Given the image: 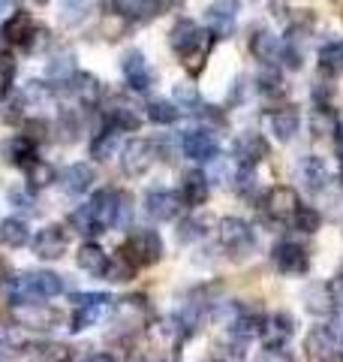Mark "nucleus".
I'll return each instance as SVG.
<instances>
[{
    "instance_id": "obj_15",
    "label": "nucleus",
    "mask_w": 343,
    "mask_h": 362,
    "mask_svg": "<svg viewBox=\"0 0 343 362\" xmlns=\"http://www.w3.org/2000/svg\"><path fill=\"white\" fill-rule=\"evenodd\" d=\"M121 70H124V78H127V85L133 90H148V88L154 85V70L148 66L145 54L139 49H130L127 54H124Z\"/></svg>"
},
{
    "instance_id": "obj_34",
    "label": "nucleus",
    "mask_w": 343,
    "mask_h": 362,
    "mask_svg": "<svg viewBox=\"0 0 343 362\" xmlns=\"http://www.w3.org/2000/svg\"><path fill=\"white\" fill-rule=\"evenodd\" d=\"M118 139H121V133L114 127H106L102 133H97L94 142H90V157H97V160H109V157L118 151Z\"/></svg>"
},
{
    "instance_id": "obj_11",
    "label": "nucleus",
    "mask_w": 343,
    "mask_h": 362,
    "mask_svg": "<svg viewBox=\"0 0 343 362\" xmlns=\"http://www.w3.org/2000/svg\"><path fill=\"white\" fill-rule=\"evenodd\" d=\"M181 211V197L175 190H166V187H151L145 194V214L157 223H166V221H175Z\"/></svg>"
},
{
    "instance_id": "obj_20",
    "label": "nucleus",
    "mask_w": 343,
    "mask_h": 362,
    "mask_svg": "<svg viewBox=\"0 0 343 362\" xmlns=\"http://www.w3.org/2000/svg\"><path fill=\"white\" fill-rule=\"evenodd\" d=\"M0 154H4L6 163H16V166L25 169L28 163L37 160V145H33L30 136L18 133V136H13V139H6L4 145H0Z\"/></svg>"
},
{
    "instance_id": "obj_4",
    "label": "nucleus",
    "mask_w": 343,
    "mask_h": 362,
    "mask_svg": "<svg viewBox=\"0 0 343 362\" xmlns=\"http://www.w3.org/2000/svg\"><path fill=\"white\" fill-rule=\"evenodd\" d=\"M220 245L223 251L232 257V259H244L253 254L256 247V235H253V226L241 218H226L220 221Z\"/></svg>"
},
{
    "instance_id": "obj_10",
    "label": "nucleus",
    "mask_w": 343,
    "mask_h": 362,
    "mask_svg": "<svg viewBox=\"0 0 343 362\" xmlns=\"http://www.w3.org/2000/svg\"><path fill=\"white\" fill-rule=\"evenodd\" d=\"M235 25H238V4L235 0H214V4L205 9V28H208L217 40L232 37Z\"/></svg>"
},
{
    "instance_id": "obj_41",
    "label": "nucleus",
    "mask_w": 343,
    "mask_h": 362,
    "mask_svg": "<svg viewBox=\"0 0 343 362\" xmlns=\"http://www.w3.org/2000/svg\"><path fill=\"white\" fill-rule=\"evenodd\" d=\"M70 226L76 233H82V235H97L100 233V226L94 221V211H90V206L85 202V206H78L73 214H70Z\"/></svg>"
},
{
    "instance_id": "obj_49",
    "label": "nucleus",
    "mask_w": 343,
    "mask_h": 362,
    "mask_svg": "<svg viewBox=\"0 0 343 362\" xmlns=\"http://www.w3.org/2000/svg\"><path fill=\"white\" fill-rule=\"evenodd\" d=\"M40 350V354H33V356H37L40 362H49V359H54V362H61L66 354H64V350L66 347H57V344H42V347H37Z\"/></svg>"
},
{
    "instance_id": "obj_3",
    "label": "nucleus",
    "mask_w": 343,
    "mask_h": 362,
    "mask_svg": "<svg viewBox=\"0 0 343 362\" xmlns=\"http://www.w3.org/2000/svg\"><path fill=\"white\" fill-rule=\"evenodd\" d=\"M112 308V299L106 293H76L73 296V320H70V329L73 332H82L97 326L102 317L109 314Z\"/></svg>"
},
{
    "instance_id": "obj_25",
    "label": "nucleus",
    "mask_w": 343,
    "mask_h": 362,
    "mask_svg": "<svg viewBox=\"0 0 343 362\" xmlns=\"http://www.w3.org/2000/svg\"><path fill=\"white\" fill-rule=\"evenodd\" d=\"M304 308L316 314V317H325V314H335V287L328 284H311L304 290Z\"/></svg>"
},
{
    "instance_id": "obj_26",
    "label": "nucleus",
    "mask_w": 343,
    "mask_h": 362,
    "mask_svg": "<svg viewBox=\"0 0 343 362\" xmlns=\"http://www.w3.org/2000/svg\"><path fill=\"white\" fill-rule=\"evenodd\" d=\"M181 202H187V206H202L205 199H208V175L199 173V169H193V173L184 175V181H181Z\"/></svg>"
},
{
    "instance_id": "obj_38",
    "label": "nucleus",
    "mask_w": 343,
    "mask_h": 362,
    "mask_svg": "<svg viewBox=\"0 0 343 362\" xmlns=\"http://www.w3.org/2000/svg\"><path fill=\"white\" fill-rule=\"evenodd\" d=\"M178 106L169 103V100H154L151 106H148V118H151L154 124H160V127H169V124L178 121Z\"/></svg>"
},
{
    "instance_id": "obj_37",
    "label": "nucleus",
    "mask_w": 343,
    "mask_h": 362,
    "mask_svg": "<svg viewBox=\"0 0 343 362\" xmlns=\"http://www.w3.org/2000/svg\"><path fill=\"white\" fill-rule=\"evenodd\" d=\"M172 100H175V106L181 112H196L199 109V90L190 82H178L175 88H172Z\"/></svg>"
},
{
    "instance_id": "obj_29",
    "label": "nucleus",
    "mask_w": 343,
    "mask_h": 362,
    "mask_svg": "<svg viewBox=\"0 0 343 362\" xmlns=\"http://www.w3.org/2000/svg\"><path fill=\"white\" fill-rule=\"evenodd\" d=\"M30 242V230L25 218H6L0 221V245L4 247H25Z\"/></svg>"
},
{
    "instance_id": "obj_52",
    "label": "nucleus",
    "mask_w": 343,
    "mask_h": 362,
    "mask_svg": "<svg viewBox=\"0 0 343 362\" xmlns=\"http://www.w3.org/2000/svg\"><path fill=\"white\" fill-rule=\"evenodd\" d=\"M85 362H114V356H109V354H90Z\"/></svg>"
},
{
    "instance_id": "obj_8",
    "label": "nucleus",
    "mask_w": 343,
    "mask_h": 362,
    "mask_svg": "<svg viewBox=\"0 0 343 362\" xmlns=\"http://www.w3.org/2000/svg\"><path fill=\"white\" fill-rule=\"evenodd\" d=\"M340 338L337 332L331 329V326H313L311 332H307L304 338V350H307V356H311L313 362H331V359H337L340 356Z\"/></svg>"
},
{
    "instance_id": "obj_40",
    "label": "nucleus",
    "mask_w": 343,
    "mask_h": 362,
    "mask_svg": "<svg viewBox=\"0 0 343 362\" xmlns=\"http://www.w3.org/2000/svg\"><path fill=\"white\" fill-rule=\"evenodd\" d=\"M205 235H208V221H202V218H187L178 226V242L181 245L199 242V239H205Z\"/></svg>"
},
{
    "instance_id": "obj_14",
    "label": "nucleus",
    "mask_w": 343,
    "mask_h": 362,
    "mask_svg": "<svg viewBox=\"0 0 343 362\" xmlns=\"http://www.w3.org/2000/svg\"><path fill=\"white\" fill-rule=\"evenodd\" d=\"M265 154H268V145H265V139H262L259 133H238L235 136L232 157L244 169H253L259 160H265Z\"/></svg>"
},
{
    "instance_id": "obj_6",
    "label": "nucleus",
    "mask_w": 343,
    "mask_h": 362,
    "mask_svg": "<svg viewBox=\"0 0 343 362\" xmlns=\"http://www.w3.org/2000/svg\"><path fill=\"white\" fill-rule=\"evenodd\" d=\"M271 263L274 269L280 272L286 278H299V275H307V269H311V254L304 251L299 242H277L271 251Z\"/></svg>"
},
{
    "instance_id": "obj_56",
    "label": "nucleus",
    "mask_w": 343,
    "mask_h": 362,
    "mask_svg": "<svg viewBox=\"0 0 343 362\" xmlns=\"http://www.w3.org/2000/svg\"><path fill=\"white\" fill-rule=\"evenodd\" d=\"M337 359H340V362H343V347H340V356H337Z\"/></svg>"
},
{
    "instance_id": "obj_17",
    "label": "nucleus",
    "mask_w": 343,
    "mask_h": 362,
    "mask_svg": "<svg viewBox=\"0 0 343 362\" xmlns=\"http://www.w3.org/2000/svg\"><path fill=\"white\" fill-rule=\"evenodd\" d=\"M106 118H109V127H114L118 133H136L142 127V115L136 112L124 97H114L109 109H106Z\"/></svg>"
},
{
    "instance_id": "obj_18",
    "label": "nucleus",
    "mask_w": 343,
    "mask_h": 362,
    "mask_svg": "<svg viewBox=\"0 0 343 362\" xmlns=\"http://www.w3.org/2000/svg\"><path fill=\"white\" fill-rule=\"evenodd\" d=\"M259 335H262V344H265L268 350L286 347V341L292 338V317H289V314L268 317V320H262Z\"/></svg>"
},
{
    "instance_id": "obj_13",
    "label": "nucleus",
    "mask_w": 343,
    "mask_h": 362,
    "mask_svg": "<svg viewBox=\"0 0 343 362\" xmlns=\"http://www.w3.org/2000/svg\"><path fill=\"white\" fill-rule=\"evenodd\" d=\"M66 233L61 230V226H42V230L37 233V239L30 242L33 247V254H37L40 259H45V263H52V259H61L64 251H66Z\"/></svg>"
},
{
    "instance_id": "obj_28",
    "label": "nucleus",
    "mask_w": 343,
    "mask_h": 362,
    "mask_svg": "<svg viewBox=\"0 0 343 362\" xmlns=\"http://www.w3.org/2000/svg\"><path fill=\"white\" fill-rule=\"evenodd\" d=\"M70 90H73V97L78 100V103H85V106H94L100 100V94H102L97 76H90V73H73Z\"/></svg>"
},
{
    "instance_id": "obj_43",
    "label": "nucleus",
    "mask_w": 343,
    "mask_h": 362,
    "mask_svg": "<svg viewBox=\"0 0 343 362\" xmlns=\"http://www.w3.org/2000/svg\"><path fill=\"white\" fill-rule=\"evenodd\" d=\"M337 121H335V112H331L328 106H316L311 112V130L313 136H325V133H335Z\"/></svg>"
},
{
    "instance_id": "obj_51",
    "label": "nucleus",
    "mask_w": 343,
    "mask_h": 362,
    "mask_svg": "<svg viewBox=\"0 0 343 362\" xmlns=\"http://www.w3.org/2000/svg\"><path fill=\"white\" fill-rule=\"evenodd\" d=\"M154 4H157V9H175L184 4V0H154Z\"/></svg>"
},
{
    "instance_id": "obj_50",
    "label": "nucleus",
    "mask_w": 343,
    "mask_h": 362,
    "mask_svg": "<svg viewBox=\"0 0 343 362\" xmlns=\"http://www.w3.org/2000/svg\"><path fill=\"white\" fill-rule=\"evenodd\" d=\"M45 45H49V33H45L42 28H37V33L30 37V42L25 45V49H28V52H42Z\"/></svg>"
},
{
    "instance_id": "obj_27",
    "label": "nucleus",
    "mask_w": 343,
    "mask_h": 362,
    "mask_svg": "<svg viewBox=\"0 0 343 362\" xmlns=\"http://www.w3.org/2000/svg\"><path fill=\"white\" fill-rule=\"evenodd\" d=\"M250 52H253L256 61H262L265 66H271L274 61L280 58V40L274 37L271 30L262 28V30H256L253 37H250Z\"/></svg>"
},
{
    "instance_id": "obj_19",
    "label": "nucleus",
    "mask_w": 343,
    "mask_h": 362,
    "mask_svg": "<svg viewBox=\"0 0 343 362\" xmlns=\"http://www.w3.org/2000/svg\"><path fill=\"white\" fill-rule=\"evenodd\" d=\"M94 166L88 163H70L61 173V187L66 190L70 197H85L90 187H94Z\"/></svg>"
},
{
    "instance_id": "obj_7",
    "label": "nucleus",
    "mask_w": 343,
    "mask_h": 362,
    "mask_svg": "<svg viewBox=\"0 0 343 362\" xmlns=\"http://www.w3.org/2000/svg\"><path fill=\"white\" fill-rule=\"evenodd\" d=\"M181 151H184L190 160H199V163H211L217 154H220V142L208 127H196V130H187L181 136Z\"/></svg>"
},
{
    "instance_id": "obj_44",
    "label": "nucleus",
    "mask_w": 343,
    "mask_h": 362,
    "mask_svg": "<svg viewBox=\"0 0 343 362\" xmlns=\"http://www.w3.org/2000/svg\"><path fill=\"white\" fill-rule=\"evenodd\" d=\"M292 223L299 226L301 233H316L319 226H323V214H319L316 209H311V206H299L292 214Z\"/></svg>"
},
{
    "instance_id": "obj_46",
    "label": "nucleus",
    "mask_w": 343,
    "mask_h": 362,
    "mask_svg": "<svg viewBox=\"0 0 343 362\" xmlns=\"http://www.w3.org/2000/svg\"><path fill=\"white\" fill-rule=\"evenodd\" d=\"M13 82H16V61L9 54H0V100L13 94Z\"/></svg>"
},
{
    "instance_id": "obj_2",
    "label": "nucleus",
    "mask_w": 343,
    "mask_h": 362,
    "mask_svg": "<svg viewBox=\"0 0 343 362\" xmlns=\"http://www.w3.org/2000/svg\"><path fill=\"white\" fill-rule=\"evenodd\" d=\"M61 290H66V281L54 272H25L13 287V299L16 305H40L61 296Z\"/></svg>"
},
{
    "instance_id": "obj_24",
    "label": "nucleus",
    "mask_w": 343,
    "mask_h": 362,
    "mask_svg": "<svg viewBox=\"0 0 343 362\" xmlns=\"http://www.w3.org/2000/svg\"><path fill=\"white\" fill-rule=\"evenodd\" d=\"M33 33H37V21H33V16L25 13V9L13 13V18H9L6 28H4L6 42H13V45H28Z\"/></svg>"
},
{
    "instance_id": "obj_21",
    "label": "nucleus",
    "mask_w": 343,
    "mask_h": 362,
    "mask_svg": "<svg viewBox=\"0 0 343 362\" xmlns=\"http://www.w3.org/2000/svg\"><path fill=\"white\" fill-rule=\"evenodd\" d=\"M76 263H78V269H82L85 275H90V278H102V275H106V269H109V254L102 251L100 245L88 242V245L78 247Z\"/></svg>"
},
{
    "instance_id": "obj_32",
    "label": "nucleus",
    "mask_w": 343,
    "mask_h": 362,
    "mask_svg": "<svg viewBox=\"0 0 343 362\" xmlns=\"http://www.w3.org/2000/svg\"><path fill=\"white\" fill-rule=\"evenodd\" d=\"M319 66L328 76H343V40H331L319 49Z\"/></svg>"
},
{
    "instance_id": "obj_23",
    "label": "nucleus",
    "mask_w": 343,
    "mask_h": 362,
    "mask_svg": "<svg viewBox=\"0 0 343 362\" xmlns=\"http://www.w3.org/2000/svg\"><path fill=\"white\" fill-rule=\"evenodd\" d=\"M299 124H301V118H299V112H295L292 106L274 109L271 118H268V127H271V133H274V139L277 142H289L292 136L299 133Z\"/></svg>"
},
{
    "instance_id": "obj_39",
    "label": "nucleus",
    "mask_w": 343,
    "mask_h": 362,
    "mask_svg": "<svg viewBox=\"0 0 343 362\" xmlns=\"http://www.w3.org/2000/svg\"><path fill=\"white\" fill-rule=\"evenodd\" d=\"M256 88L262 97H280L283 94V76L274 70V66H265L259 76H256Z\"/></svg>"
},
{
    "instance_id": "obj_9",
    "label": "nucleus",
    "mask_w": 343,
    "mask_h": 362,
    "mask_svg": "<svg viewBox=\"0 0 343 362\" xmlns=\"http://www.w3.org/2000/svg\"><path fill=\"white\" fill-rule=\"evenodd\" d=\"M154 160H157V148H154V142H148V139H133L124 145V151H121V169L133 178L145 175L148 169L154 166Z\"/></svg>"
},
{
    "instance_id": "obj_42",
    "label": "nucleus",
    "mask_w": 343,
    "mask_h": 362,
    "mask_svg": "<svg viewBox=\"0 0 343 362\" xmlns=\"http://www.w3.org/2000/svg\"><path fill=\"white\" fill-rule=\"evenodd\" d=\"M49 78H61V82H70L73 73H76V54L73 52H64L57 54L54 61H49Z\"/></svg>"
},
{
    "instance_id": "obj_53",
    "label": "nucleus",
    "mask_w": 343,
    "mask_h": 362,
    "mask_svg": "<svg viewBox=\"0 0 343 362\" xmlns=\"http://www.w3.org/2000/svg\"><path fill=\"white\" fill-rule=\"evenodd\" d=\"M335 130H337V145H340V148H343V124H337V127H335Z\"/></svg>"
},
{
    "instance_id": "obj_16",
    "label": "nucleus",
    "mask_w": 343,
    "mask_h": 362,
    "mask_svg": "<svg viewBox=\"0 0 343 362\" xmlns=\"http://www.w3.org/2000/svg\"><path fill=\"white\" fill-rule=\"evenodd\" d=\"M299 178H301V185L311 190V194H323V190L331 185L328 163L319 154H307L304 160L299 163Z\"/></svg>"
},
{
    "instance_id": "obj_31",
    "label": "nucleus",
    "mask_w": 343,
    "mask_h": 362,
    "mask_svg": "<svg viewBox=\"0 0 343 362\" xmlns=\"http://www.w3.org/2000/svg\"><path fill=\"white\" fill-rule=\"evenodd\" d=\"M148 317V305H145V299L142 296H127V299H121L118 302V320H121V326H139L142 320Z\"/></svg>"
},
{
    "instance_id": "obj_22",
    "label": "nucleus",
    "mask_w": 343,
    "mask_h": 362,
    "mask_svg": "<svg viewBox=\"0 0 343 362\" xmlns=\"http://www.w3.org/2000/svg\"><path fill=\"white\" fill-rule=\"evenodd\" d=\"M265 206L277 221H289L295 214V209L301 206V199H299V194H295L292 187H274L271 194L265 197Z\"/></svg>"
},
{
    "instance_id": "obj_1",
    "label": "nucleus",
    "mask_w": 343,
    "mask_h": 362,
    "mask_svg": "<svg viewBox=\"0 0 343 362\" xmlns=\"http://www.w3.org/2000/svg\"><path fill=\"white\" fill-rule=\"evenodd\" d=\"M169 45H172V52L187 64V70L193 76L205 66L202 61H205V54H208V40H205V30L196 21H190V18L175 21V28L169 30Z\"/></svg>"
},
{
    "instance_id": "obj_54",
    "label": "nucleus",
    "mask_w": 343,
    "mask_h": 362,
    "mask_svg": "<svg viewBox=\"0 0 343 362\" xmlns=\"http://www.w3.org/2000/svg\"><path fill=\"white\" fill-rule=\"evenodd\" d=\"M6 13V0H0V16H4Z\"/></svg>"
},
{
    "instance_id": "obj_55",
    "label": "nucleus",
    "mask_w": 343,
    "mask_h": 362,
    "mask_svg": "<svg viewBox=\"0 0 343 362\" xmlns=\"http://www.w3.org/2000/svg\"><path fill=\"white\" fill-rule=\"evenodd\" d=\"M337 287H340V290H343V272H340V281H337Z\"/></svg>"
},
{
    "instance_id": "obj_5",
    "label": "nucleus",
    "mask_w": 343,
    "mask_h": 362,
    "mask_svg": "<svg viewBox=\"0 0 343 362\" xmlns=\"http://www.w3.org/2000/svg\"><path fill=\"white\" fill-rule=\"evenodd\" d=\"M124 257H127L133 266H154L163 259V239H160L157 230H136L127 239Z\"/></svg>"
},
{
    "instance_id": "obj_47",
    "label": "nucleus",
    "mask_w": 343,
    "mask_h": 362,
    "mask_svg": "<svg viewBox=\"0 0 343 362\" xmlns=\"http://www.w3.org/2000/svg\"><path fill=\"white\" fill-rule=\"evenodd\" d=\"M133 223V197L121 190V206H118V230H127Z\"/></svg>"
},
{
    "instance_id": "obj_30",
    "label": "nucleus",
    "mask_w": 343,
    "mask_h": 362,
    "mask_svg": "<svg viewBox=\"0 0 343 362\" xmlns=\"http://www.w3.org/2000/svg\"><path fill=\"white\" fill-rule=\"evenodd\" d=\"M16 320L21 326H37V329H49L52 320H54V314L49 308H42V302L40 305H16Z\"/></svg>"
},
{
    "instance_id": "obj_57",
    "label": "nucleus",
    "mask_w": 343,
    "mask_h": 362,
    "mask_svg": "<svg viewBox=\"0 0 343 362\" xmlns=\"http://www.w3.org/2000/svg\"><path fill=\"white\" fill-rule=\"evenodd\" d=\"M37 4H45V0H37Z\"/></svg>"
},
{
    "instance_id": "obj_35",
    "label": "nucleus",
    "mask_w": 343,
    "mask_h": 362,
    "mask_svg": "<svg viewBox=\"0 0 343 362\" xmlns=\"http://www.w3.org/2000/svg\"><path fill=\"white\" fill-rule=\"evenodd\" d=\"M25 173H28V185L30 187H49L52 181H57V173H54V166L52 163H45V160H33L25 166Z\"/></svg>"
},
{
    "instance_id": "obj_12",
    "label": "nucleus",
    "mask_w": 343,
    "mask_h": 362,
    "mask_svg": "<svg viewBox=\"0 0 343 362\" xmlns=\"http://www.w3.org/2000/svg\"><path fill=\"white\" fill-rule=\"evenodd\" d=\"M88 206H90V211H94V221H97V226H100V233L118 230L121 190H97V194L88 199Z\"/></svg>"
},
{
    "instance_id": "obj_33",
    "label": "nucleus",
    "mask_w": 343,
    "mask_h": 362,
    "mask_svg": "<svg viewBox=\"0 0 343 362\" xmlns=\"http://www.w3.org/2000/svg\"><path fill=\"white\" fill-rule=\"evenodd\" d=\"M94 0H61V13H57V18H61L64 28H76L82 25V21L88 18V9Z\"/></svg>"
},
{
    "instance_id": "obj_36",
    "label": "nucleus",
    "mask_w": 343,
    "mask_h": 362,
    "mask_svg": "<svg viewBox=\"0 0 343 362\" xmlns=\"http://www.w3.org/2000/svg\"><path fill=\"white\" fill-rule=\"evenodd\" d=\"M118 13L124 18H136V21H145L157 13V4L154 0H118Z\"/></svg>"
},
{
    "instance_id": "obj_48",
    "label": "nucleus",
    "mask_w": 343,
    "mask_h": 362,
    "mask_svg": "<svg viewBox=\"0 0 343 362\" xmlns=\"http://www.w3.org/2000/svg\"><path fill=\"white\" fill-rule=\"evenodd\" d=\"M9 202L18 206L21 211H37V202H33V197L25 194V190H9Z\"/></svg>"
},
{
    "instance_id": "obj_45",
    "label": "nucleus",
    "mask_w": 343,
    "mask_h": 362,
    "mask_svg": "<svg viewBox=\"0 0 343 362\" xmlns=\"http://www.w3.org/2000/svg\"><path fill=\"white\" fill-rule=\"evenodd\" d=\"M133 263H130V259L127 257H109V269H106V275H102V278H106V281H114V284H121V281H130L133 278Z\"/></svg>"
}]
</instances>
